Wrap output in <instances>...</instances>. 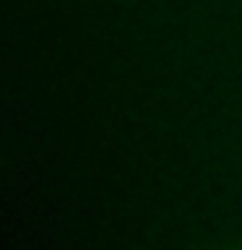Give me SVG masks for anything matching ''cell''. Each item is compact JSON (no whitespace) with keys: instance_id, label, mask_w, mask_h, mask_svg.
Masks as SVG:
<instances>
[]
</instances>
